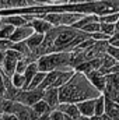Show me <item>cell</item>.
<instances>
[{
  "label": "cell",
  "mask_w": 119,
  "mask_h": 120,
  "mask_svg": "<svg viewBox=\"0 0 119 120\" xmlns=\"http://www.w3.org/2000/svg\"><path fill=\"white\" fill-rule=\"evenodd\" d=\"M102 92L98 91L92 82L88 80V77L84 73L76 71L73 77L64 84L59 87V98L60 102H71L79 103L86 99H92L99 96Z\"/></svg>",
  "instance_id": "cell-1"
},
{
  "label": "cell",
  "mask_w": 119,
  "mask_h": 120,
  "mask_svg": "<svg viewBox=\"0 0 119 120\" xmlns=\"http://www.w3.org/2000/svg\"><path fill=\"white\" fill-rule=\"evenodd\" d=\"M38 61L39 70L49 73L53 70H69L74 68L71 66V52H51L41 56Z\"/></svg>",
  "instance_id": "cell-2"
},
{
  "label": "cell",
  "mask_w": 119,
  "mask_h": 120,
  "mask_svg": "<svg viewBox=\"0 0 119 120\" xmlns=\"http://www.w3.org/2000/svg\"><path fill=\"white\" fill-rule=\"evenodd\" d=\"M44 91L45 90H41V88H28V90H21L17 99L20 103L25 105V106H32L35 102H38L39 99L44 98Z\"/></svg>",
  "instance_id": "cell-3"
},
{
  "label": "cell",
  "mask_w": 119,
  "mask_h": 120,
  "mask_svg": "<svg viewBox=\"0 0 119 120\" xmlns=\"http://www.w3.org/2000/svg\"><path fill=\"white\" fill-rule=\"evenodd\" d=\"M34 32H35V30H34V27H32L31 22L23 24L20 27H16V30L13 32L10 41L11 42H23V41H27Z\"/></svg>",
  "instance_id": "cell-4"
},
{
  "label": "cell",
  "mask_w": 119,
  "mask_h": 120,
  "mask_svg": "<svg viewBox=\"0 0 119 120\" xmlns=\"http://www.w3.org/2000/svg\"><path fill=\"white\" fill-rule=\"evenodd\" d=\"M86 75L88 77V80L92 82V85L97 90L104 92L105 87H107V77H105V74H102L99 70H92V71H90L88 74H86Z\"/></svg>",
  "instance_id": "cell-5"
},
{
  "label": "cell",
  "mask_w": 119,
  "mask_h": 120,
  "mask_svg": "<svg viewBox=\"0 0 119 120\" xmlns=\"http://www.w3.org/2000/svg\"><path fill=\"white\" fill-rule=\"evenodd\" d=\"M52 109L58 108L60 103V98H59V88L56 87H49L44 91V98H42Z\"/></svg>",
  "instance_id": "cell-6"
},
{
  "label": "cell",
  "mask_w": 119,
  "mask_h": 120,
  "mask_svg": "<svg viewBox=\"0 0 119 120\" xmlns=\"http://www.w3.org/2000/svg\"><path fill=\"white\" fill-rule=\"evenodd\" d=\"M58 109H60L63 113H66L70 119H73V120H77L80 116H81L77 103H71V102H60L59 106H58Z\"/></svg>",
  "instance_id": "cell-7"
},
{
  "label": "cell",
  "mask_w": 119,
  "mask_h": 120,
  "mask_svg": "<svg viewBox=\"0 0 119 120\" xmlns=\"http://www.w3.org/2000/svg\"><path fill=\"white\" fill-rule=\"evenodd\" d=\"M31 24H32L35 32H39V34H46V32H49V31L53 28V25H52L49 21H46L45 18H42V17H39V15L34 17L32 21H31Z\"/></svg>",
  "instance_id": "cell-8"
},
{
  "label": "cell",
  "mask_w": 119,
  "mask_h": 120,
  "mask_svg": "<svg viewBox=\"0 0 119 120\" xmlns=\"http://www.w3.org/2000/svg\"><path fill=\"white\" fill-rule=\"evenodd\" d=\"M86 13H80V11H64L62 13V25H74L77 21H80L83 18Z\"/></svg>",
  "instance_id": "cell-9"
},
{
  "label": "cell",
  "mask_w": 119,
  "mask_h": 120,
  "mask_svg": "<svg viewBox=\"0 0 119 120\" xmlns=\"http://www.w3.org/2000/svg\"><path fill=\"white\" fill-rule=\"evenodd\" d=\"M77 106H79L80 113L83 116H94L95 115V98L81 101L77 103Z\"/></svg>",
  "instance_id": "cell-10"
},
{
  "label": "cell",
  "mask_w": 119,
  "mask_h": 120,
  "mask_svg": "<svg viewBox=\"0 0 119 120\" xmlns=\"http://www.w3.org/2000/svg\"><path fill=\"white\" fill-rule=\"evenodd\" d=\"M105 113L112 120H119V103L105 96Z\"/></svg>",
  "instance_id": "cell-11"
},
{
  "label": "cell",
  "mask_w": 119,
  "mask_h": 120,
  "mask_svg": "<svg viewBox=\"0 0 119 120\" xmlns=\"http://www.w3.org/2000/svg\"><path fill=\"white\" fill-rule=\"evenodd\" d=\"M0 68H1V71H3L6 75L11 77V75L16 73V68H17V60L13 59V57L6 56V59L3 60V63L0 64Z\"/></svg>",
  "instance_id": "cell-12"
},
{
  "label": "cell",
  "mask_w": 119,
  "mask_h": 120,
  "mask_svg": "<svg viewBox=\"0 0 119 120\" xmlns=\"http://www.w3.org/2000/svg\"><path fill=\"white\" fill-rule=\"evenodd\" d=\"M0 21H1L3 24H10V25H14V27H20V25H23V24H27V22H28L23 14L0 17Z\"/></svg>",
  "instance_id": "cell-13"
},
{
  "label": "cell",
  "mask_w": 119,
  "mask_h": 120,
  "mask_svg": "<svg viewBox=\"0 0 119 120\" xmlns=\"http://www.w3.org/2000/svg\"><path fill=\"white\" fill-rule=\"evenodd\" d=\"M38 71H39L38 61H31L30 64H28V67H27V70H25V73H24V75H25V87H24V90L28 88L30 82L32 81V78L36 75Z\"/></svg>",
  "instance_id": "cell-14"
},
{
  "label": "cell",
  "mask_w": 119,
  "mask_h": 120,
  "mask_svg": "<svg viewBox=\"0 0 119 120\" xmlns=\"http://www.w3.org/2000/svg\"><path fill=\"white\" fill-rule=\"evenodd\" d=\"M44 39H45V34H39V32H34L30 38L25 41L27 45L30 46L32 50H35L36 48H39L42 43H44Z\"/></svg>",
  "instance_id": "cell-15"
},
{
  "label": "cell",
  "mask_w": 119,
  "mask_h": 120,
  "mask_svg": "<svg viewBox=\"0 0 119 120\" xmlns=\"http://www.w3.org/2000/svg\"><path fill=\"white\" fill-rule=\"evenodd\" d=\"M31 109L35 112V113H38L39 116H42V115H46V113H49L51 110H52V108L44 101V99H39L38 102H35L32 106H31Z\"/></svg>",
  "instance_id": "cell-16"
},
{
  "label": "cell",
  "mask_w": 119,
  "mask_h": 120,
  "mask_svg": "<svg viewBox=\"0 0 119 120\" xmlns=\"http://www.w3.org/2000/svg\"><path fill=\"white\" fill-rule=\"evenodd\" d=\"M42 18H45L46 21H49L53 27L62 25V13H42V14H36Z\"/></svg>",
  "instance_id": "cell-17"
},
{
  "label": "cell",
  "mask_w": 119,
  "mask_h": 120,
  "mask_svg": "<svg viewBox=\"0 0 119 120\" xmlns=\"http://www.w3.org/2000/svg\"><path fill=\"white\" fill-rule=\"evenodd\" d=\"M118 60L115 59V57H112L109 53H105L104 56H102V66H101V68H99V71L102 73V74H107L108 73V70L116 63Z\"/></svg>",
  "instance_id": "cell-18"
},
{
  "label": "cell",
  "mask_w": 119,
  "mask_h": 120,
  "mask_svg": "<svg viewBox=\"0 0 119 120\" xmlns=\"http://www.w3.org/2000/svg\"><path fill=\"white\" fill-rule=\"evenodd\" d=\"M11 82H13L14 87H17L20 90H24V87H25V75L23 73H17L16 71L11 75Z\"/></svg>",
  "instance_id": "cell-19"
},
{
  "label": "cell",
  "mask_w": 119,
  "mask_h": 120,
  "mask_svg": "<svg viewBox=\"0 0 119 120\" xmlns=\"http://www.w3.org/2000/svg\"><path fill=\"white\" fill-rule=\"evenodd\" d=\"M45 77H46V73H45V71H41V70H39V71L36 73V75H35V77L32 78V81L30 82L28 88H31V90H32V88H39V87H41V84L44 82ZM28 88H27V90H28Z\"/></svg>",
  "instance_id": "cell-20"
},
{
  "label": "cell",
  "mask_w": 119,
  "mask_h": 120,
  "mask_svg": "<svg viewBox=\"0 0 119 120\" xmlns=\"http://www.w3.org/2000/svg\"><path fill=\"white\" fill-rule=\"evenodd\" d=\"M1 22V21H0ZM16 30L14 25H10V24H3L1 22V27H0V38L1 39H10L13 32Z\"/></svg>",
  "instance_id": "cell-21"
},
{
  "label": "cell",
  "mask_w": 119,
  "mask_h": 120,
  "mask_svg": "<svg viewBox=\"0 0 119 120\" xmlns=\"http://www.w3.org/2000/svg\"><path fill=\"white\" fill-rule=\"evenodd\" d=\"M105 113V95L101 94L95 98V115H104Z\"/></svg>",
  "instance_id": "cell-22"
},
{
  "label": "cell",
  "mask_w": 119,
  "mask_h": 120,
  "mask_svg": "<svg viewBox=\"0 0 119 120\" xmlns=\"http://www.w3.org/2000/svg\"><path fill=\"white\" fill-rule=\"evenodd\" d=\"M101 31L112 38L116 34V24H114V22H101Z\"/></svg>",
  "instance_id": "cell-23"
},
{
  "label": "cell",
  "mask_w": 119,
  "mask_h": 120,
  "mask_svg": "<svg viewBox=\"0 0 119 120\" xmlns=\"http://www.w3.org/2000/svg\"><path fill=\"white\" fill-rule=\"evenodd\" d=\"M118 20H119V11L99 15V22H114V24H116Z\"/></svg>",
  "instance_id": "cell-24"
},
{
  "label": "cell",
  "mask_w": 119,
  "mask_h": 120,
  "mask_svg": "<svg viewBox=\"0 0 119 120\" xmlns=\"http://www.w3.org/2000/svg\"><path fill=\"white\" fill-rule=\"evenodd\" d=\"M81 31H84V32H87V34H94V32H98V31H101V22L99 21H92V22H90L87 25H84Z\"/></svg>",
  "instance_id": "cell-25"
},
{
  "label": "cell",
  "mask_w": 119,
  "mask_h": 120,
  "mask_svg": "<svg viewBox=\"0 0 119 120\" xmlns=\"http://www.w3.org/2000/svg\"><path fill=\"white\" fill-rule=\"evenodd\" d=\"M49 116H51L52 120H67L69 119V116H67L66 113H63V112H62L60 109H58V108L52 109V110L49 112Z\"/></svg>",
  "instance_id": "cell-26"
},
{
  "label": "cell",
  "mask_w": 119,
  "mask_h": 120,
  "mask_svg": "<svg viewBox=\"0 0 119 120\" xmlns=\"http://www.w3.org/2000/svg\"><path fill=\"white\" fill-rule=\"evenodd\" d=\"M107 53H109L112 57H115V59L119 61V48H116V46H114V45H109V43H108Z\"/></svg>",
  "instance_id": "cell-27"
},
{
  "label": "cell",
  "mask_w": 119,
  "mask_h": 120,
  "mask_svg": "<svg viewBox=\"0 0 119 120\" xmlns=\"http://www.w3.org/2000/svg\"><path fill=\"white\" fill-rule=\"evenodd\" d=\"M91 36H92L95 41H109V39H111V36H108V35H107V34H104L102 31L94 32V34H91Z\"/></svg>",
  "instance_id": "cell-28"
},
{
  "label": "cell",
  "mask_w": 119,
  "mask_h": 120,
  "mask_svg": "<svg viewBox=\"0 0 119 120\" xmlns=\"http://www.w3.org/2000/svg\"><path fill=\"white\" fill-rule=\"evenodd\" d=\"M11 45H13V42L10 41V39H1L0 38V50H7V49H10L11 48Z\"/></svg>",
  "instance_id": "cell-29"
},
{
  "label": "cell",
  "mask_w": 119,
  "mask_h": 120,
  "mask_svg": "<svg viewBox=\"0 0 119 120\" xmlns=\"http://www.w3.org/2000/svg\"><path fill=\"white\" fill-rule=\"evenodd\" d=\"M3 115V120H20L16 113H1Z\"/></svg>",
  "instance_id": "cell-30"
},
{
  "label": "cell",
  "mask_w": 119,
  "mask_h": 120,
  "mask_svg": "<svg viewBox=\"0 0 119 120\" xmlns=\"http://www.w3.org/2000/svg\"><path fill=\"white\" fill-rule=\"evenodd\" d=\"M91 120H112L107 113H104V115H94V116H91Z\"/></svg>",
  "instance_id": "cell-31"
},
{
  "label": "cell",
  "mask_w": 119,
  "mask_h": 120,
  "mask_svg": "<svg viewBox=\"0 0 119 120\" xmlns=\"http://www.w3.org/2000/svg\"><path fill=\"white\" fill-rule=\"evenodd\" d=\"M108 43H109V45H114V46H116V48H119V36H116V35L112 36V38L108 41Z\"/></svg>",
  "instance_id": "cell-32"
},
{
  "label": "cell",
  "mask_w": 119,
  "mask_h": 120,
  "mask_svg": "<svg viewBox=\"0 0 119 120\" xmlns=\"http://www.w3.org/2000/svg\"><path fill=\"white\" fill-rule=\"evenodd\" d=\"M35 6H45V4H51L49 0H34Z\"/></svg>",
  "instance_id": "cell-33"
},
{
  "label": "cell",
  "mask_w": 119,
  "mask_h": 120,
  "mask_svg": "<svg viewBox=\"0 0 119 120\" xmlns=\"http://www.w3.org/2000/svg\"><path fill=\"white\" fill-rule=\"evenodd\" d=\"M86 3V0H70L69 1V4H71V6H80V4H84Z\"/></svg>",
  "instance_id": "cell-34"
},
{
  "label": "cell",
  "mask_w": 119,
  "mask_h": 120,
  "mask_svg": "<svg viewBox=\"0 0 119 120\" xmlns=\"http://www.w3.org/2000/svg\"><path fill=\"white\" fill-rule=\"evenodd\" d=\"M4 101H6V96L3 94H0V113H3V106H4Z\"/></svg>",
  "instance_id": "cell-35"
},
{
  "label": "cell",
  "mask_w": 119,
  "mask_h": 120,
  "mask_svg": "<svg viewBox=\"0 0 119 120\" xmlns=\"http://www.w3.org/2000/svg\"><path fill=\"white\" fill-rule=\"evenodd\" d=\"M4 59H6V52H4V50H0V64L3 63Z\"/></svg>",
  "instance_id": "cell-36"
},
{
  "label": "cell",
  "mask_w": 119,
  "mask_h": 120,
  "mask_svg": "<svg viewBox=\"0 0 119 120\" xmlns=\"http://www.w3.org/2000/svg\"><path fill=\"white\" fill-rule=\"evenodd\" d=\"M39 120H52V119H51L49 113H46V115H42V116L39 117Z\"/></svg>",
  "instance_id": "cell-37"
},
{
  "label": "cell",
  "mask_w": 119,
  "mask_h": 120,
  "mask_svg": "<svg viewBox=\"0 0 119 120\" xmlns=\"http://www.w3.org/2000/svg\"><path fill=\"white\" fill-rule=\"evenodd\" d=\"M77 120H91V116H83V115H81Z\"/></svg>",
  "instance_id": "cell-38"
},
{
  "label": "cell",
  "mask_w": 119,
  "mask_h": 120,
  "mask_svg": "<svg viewBox=\"0 0 119 120\" xmlns=\"http://www.w3.org/2000/svg\"><path fill=\"white\" fill-rule=\"evenodd\" d=\"M70 0H59V4H69Z\"/></svg>",
  "instance_id": "cell-39"
},
{
  "label": "cell",
  "mask_w": 119,
  "mask_h": 120,
  "mask_svg": "<svg viewBox=\"0 0 119 120\" xmlns=\"http://www.w3.org/2000/svg\"><path fill=\"white\" fill-rule=\"evenodd\" d=\"M101 0H86V3H98Z\"/></svg>",
  "instance_id": "cell-40"
},
{
  "label": "cell",
  "mask_w": 119,
  "mask_h": 120,
  "mask_svg": "<svg viewBox=\"0 0 119 120\" xmlns=\"http://www.w3.org/2000/svg\"><path fill=\"white\" fill-rule=\"evenodd\" d=\"M49 1H51V4H52V3H55V4H56V3H59V0H49Z\"/></svg>",
  "instance_id": "cell-41"
},
{
  "label": "cell",
  "mask_w": 119,
  "mask_h": 120,
  "mask_svg": "<svg viewBox=\"0 0 119 120\" xmlns=\"http://www.w3.org/2000/svg\"><path fill=\"white\" fill-rule=\"evenodd\" d=\"M119 31V20H118V22H116V32H118ZM115 35H116V34H115Z\"/></svg>",
  "instance_id": "cell-42"
},
{
  "label": "cell",
  "mask_w": 119,
  "mask_h": 120,
  "mask_svg": "<svg viewBox=\"0 0 119 120\" xmlns=\"http://www.w3.org/2000/svg\"><path fill=\"white\" fill-rule=\"evenodd\" d=\"M0 120H3V115L1 113H0Z\"/></svg>",
  "instance_id": "cell-43"
}]
</instances>
